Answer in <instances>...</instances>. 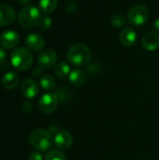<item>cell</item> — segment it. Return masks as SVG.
Instances as JSON below:
<instances>
[{"label":"cell","instance_id":"16","mask_svg":"<svg viewBox=\"0 0 159 160\" xmlns=\"http://www.w3.org/2000/svg\"><path fill=\"white\" fill-rule=\"evenodd\" d=\"M69 82L75 85V86H81L85 82L86 80V76L84 74V72L82 69L76 68L73 69L72 71H70V74L68 76Z\"/></svg>","mask_w":159,"mask_h":160},{"label":"cell","instance_id":"6","mask_svg":"<svg viewBox=\"0 0 159 160\" xmlns=\"http://www.w3.org/2000/svg\"><path fill=\"white\" fill-rule=\"evenodd\" d=\"M58 105V97L53 93H46L44 94L38 102V108L40 112L43 113L49 114L53 112Z\"/></svg>","mask_w":159,"mask_h":160},{"label":"cell","instance_id":"12","mask_svg":"<svg viewBox=\"0 0 159 160\" xmlns=\"http://www.w3.org/2000/svg\"><path fill=\"white\" fill-rule=\"evenodd\" d=\"M16 19L15 10L8 5L0 4V26L11 24Z\"/></svg>","mask_w":159,"mask_h":160},{"label":"cell","instance_id":"5","mask_svg":"<svg viewBox=\"0 0 159 160\" xmlns=\"http://www.w3.org/2000/svg\"><path fill=\"white\" fill-rule=\"evenodd\" d=\"M149 18V10L143 5H135L133 6L127 14V19L130 24L132 25H142L144 24Z\"/></svg>","mask_w":159,"mask_h":160},{"label":"cell","instance_id":"13","mask_svg":"<svg viewBox=\"0 0 159 160\" xmlns=\"http://www.w3.org/2000/svg\"><path fill=\"white\" fill-rule=\"evenodd\" d=\"M142 44L143 48L147 51L153 52L159 48V35L157 32H147L144 34L142 39Z\"/></svg>","mask_w":159,"mask_h":160},{"label":"cell","instance_id":"14","mask_svg":"<svg viewBox=\"0 0 159 160\" xmlns=\"http://www.w3.org/2000/svg\"><path fill=\"white\" fill-rule=\"evenodd\" d=\"M120 41L126 47H131L137 41V33L133 28H125L120 34Z\"/></svg>","mask_w":159,"mask_h":160},{"label":"cell","instance_id":"8","mask_svg":"<svg viewBox=\"0 0 159 160\" xmlns=\"http://www.w3.org/2000/svg\"><path fill=\"white\" fill-rule=\"evenodd\" d=\"M57 61V54L53 50H44L37 56L38 66L42 68H51Z\"/></svg>","mask_w":159,"mask_h":160},{"label":"cell","instance_id":"3","mask_svg":"<svg viewBox=\"0 0 159 160\" xmlns=\"http://www.w3.org/2000/svg\"><path fill=\"white\" fill-rule=\"evenodd\" d=\"M10 63L17 70L24 71L32 66L33 54L26 48H17L10 54Z\"/></svg>","mask_w":159,"mask_h":160},{"label":"cell","instance_id":"10","mask_svg":"<svg viewBox=\"0 0 159 160\" xmlns=\"http://www.w3.org/2000/svg\"><path fill=\"white\" fill-rule=\"evenodd\" d=\"M53 143L56 148L60 150H67L73 143V138L69 132L61 130L55 134L53 138Z\"/></svg>","mask_w":159,"mask_h":160},{"label":"cell","instance_id":"24","mask_svg":"<svg viewBox=\"0 0 159 160\" xmlns=\"http://www.w3.org/2000/svg\"><path fill=\"white\" fill-rule=\"evenodd\" d=\"M42 69H43V68H42L41 67H39V66L34 68L33 70H32V75H33L34 77H39V76L42 74Z\"/></svg>","mask_w":159,"mask_h":160},{"label":"cell","instance_id":"20","mask_svg":"<svg viewBox=\"0 0 159 160\" xmlns=\"http://www.w3.org/2000/svg\"><path fill=\"white\" fill-rule=\"evenodd\" d=\"M126 24V19L121 14H115L111 18V25L115 28H121Z\"/></svg>","mask_w":159,"mask_h":160},{"label":"cell","instance_id":"26","mask_svg":"<svg viewBox=\"0 0 159 160\" xmlns=\"http://www.w3.org/2000/svg\"><path fill=\"white\" fill-rule=\"evenodd\" d=\"M153 27H154V29H155V30L159 31V19H157V20L154 22V23H153Z\"/></svg>","mask_w":159,"mask_h":160},{"label":"cell","instance_id":"19","mask_svg":"<svg viewBox=\"0 0 159 160\" xmlns=\"http://www.w3.org/2000/svg\"><path fill=\"white\" fill-rule=\"evenodd\" d=\"M39 85L42 89L50 91L55 87V80L51 75H43L39 80Z\"/></svg>","mask_w":159,"mask_h":160},{"label":"cell","instance_id":"9","mask_svg":"<svg viewBox=\"0 0 159 160\" xmlns=\"http://www.w3.org/2000/svg\"><path fill=\"white\" fill-rule=\"evenodd\" d=\"M21 93L26 98H34L39 92L37 82L33 79H25L20 85Z\"/></svg>","mask_w":159,"mask_h":160},{"label":"cell","instance_id":"15","mask_svg":"<svg viewBox=\"0 0 159 160\" xmlns=\"http://www.w3.org/2000/svg\"><path fill=\"white\" fill-rule=\"evenodd\" d=\"M19 83V76L14 71H8L2 77V85L7 90H12L17 87Z\"/></svg>","mask_w":159,"mask_h":160},{"label":"cell","instance_id":"7","mask_svg":"<svg viewBox=\"0 0 159 160\" xmlns=\"http://www.w3.org/2000/svg\"><path fill=\"white\" fill-rule=\"evenodd\" d=\"M20 41L19 34L14 30H7L3 32L0 36V45L5 49H13L15 48Z\"/></svg>","mask_w":159,"mask_h":160},{"label":"cell","instance_id":"23","mask_svg":"<svg viewBox=\"0 0 159 160\" xmlns=\"http://www.w3.org/2000/svg\"><path fill=\"white\" fill-rule=\"evenodd\" d=\"M28 160H44V158H43L42 154L39 153V151H36L29 155Z\"/></svg>","mask_w":159,"mask_h":160},{"label":"cell","instance_id":"11","mask_svg":"<svg viewBox=\"0 0 159 160\" xmlns=\"http://www.w3.org/2000/svg\"><path fill=\"white\" fill-rule=\"evenodd\" d=\"M24 42L29 50H32L35 52H38V51L42 50L45 45L44 38L41 35L36 34V33L27 35L24 39Z\"/></svg>","mask_w":159,"mask_h":160},{"label":"cell","instance_id":"2","mask_svg":"<svg viewBox=\"0 0 159 160\" xmlns=\"http://www.w3.org/2000/svg\"><path fill=\"white\" fill-rule=\"evenodd\" d=\"M30 144L39 152L48 151L53 142L52 137L49 131L46 129L38 128L33 130L29 135Z\"/></svg>","mask_w":159,"mask_h":160},{"label":"cell","instance_id":"4","mask_svg":"<svg viewBox=\"0 0 159 160\" xmlns=\"http://www.w3.org/2000/svg\"><path fill=\"white\" fill-rule=\"evenodd\" d=\"M40 10L35 6L28 5L22 8L18 14V22L23 28H33L39 23Z\"/></svg>","mask_w":159,"mask_h":160},{"label":"cell","instance_id":"25","mask_svg":"<svg viewBox=\"0 0 159 160\" xmlns=\"http://www.w3.org/2000/svg\"><path fill=\"white\" fill-rule=\"evenodd\" d=\"M6 57H7L6 52L4 51V49L0 48V64H2L6 60Z\"/></svg>","mask_w":159,"mask_h":160},{"label":"cell","instance_id":"18","mask_svg":"<svg viewBox=\"0 0 159 160\" xmlns=\"http://www.w3.org/2000/svg\"><path fill=\"white\" fill-rule=\"evenodd\" d=\"M54 74L59 79H65L70 74V68L66 62H60L54 68Z\"/></svg>","mask_w":159,"mask_h":160},{"label":"cell","instance_id":"27","mask_svg":"<svg viewBox=\"0 0 159 160\" xmlns=\"http://www.w3.org/2000/svg\"><path fill=\"white\" fill-rule=\"evenodd\" d=\"M16 2H18L21 5H26V6H28V4L31 2V0H16Z\"/></svg>","mask_w":159,"mask_h":160},{"label":"cell","instance_id":"22","mask_svg":"<svg viewBox=\"0 0 159 160\" xmlns=\"http://www.w3.org/2000/svg\"><path fill=\"white\" fill-rule=\"evenodd\" d=\"M52 19L49 16H43L40 18L39 21V26L42 30H49L52 26Z\"/></svg>","mask_w":159,"mask_h":160},{"label":"cell","instance_id":"21","mask_svg":"<svg viewBox=\"0 0 159 160\" xmlns=\"http://www.w3.org/2000/svg\"><path fill=\"white\" fill-rule=\"evenodd\" d=\"M45 160H66V156L59 150H52L46 154Z\"/></svg>","mask_w":159,"mask_h":160},{"label":"cell","instance_id":"17","mask_svg":"<svg viewBox=\"0 0 159 160\" xmlns=\"http://www.w3.org/2000/svg\"><path fill=\"white\" fill-rule=\"evenodd\" d=\"M58 0H39V10L44 14H50L53 12L57 7Z\"/></svg>","mask_w":159,"mask_h":160},{"label":"cell","instance_id":"1","mask_svg":"<svg viewBox=\"0 0 159 160\" xmlns=\"http://www.w3.org/2000/svg\"><path fill=\"white\" fill-rule=\"evenodd\" d=\"M67 58L72 66L83 67L89 63L91 59V52L86 45L78 43L69 48L67 53Z\"/></svg>","mask_w":159,"mask_h":160}]
</instances>
